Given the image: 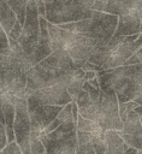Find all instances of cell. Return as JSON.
Instances as JSON below:
<instances>
[{"label":"cell","mask_w":142,"mask_h":154,"mask_svg":"<svg viewBox=\"0 0 142 154\" xmlns=\"http://www.w3.org/2000/svg\"><path fill=\"white\" fill-rule=\"evenodd\" d=\"M10 102H12L16 107V118H14V134H16V142L22 149L23 154H31L30 149V136H31V119L28 109V100L19 99L14 95L4 94Z\"/></svg>","instance_id":"6da1fadb"},{"label":"cell","mask_w":142,"mask_h":154,"mask_svg":"<svg viewBox=\"0 0 142 154\" xmlns=\"http://www.w3.org/2000/svg\"><path fill=\"white\" fill-rule=\"evenodd\" d=\"M28 108L39 105H55L65 106L72 102V96L67 90L66 83H57L45 88L32 90L28 94Z\"/></svg>","instance_id":"7a4b0ae2"},{"label":"cell","mask_w":142,"mask_h":154,"mask_svg":"<svg viewBox=\"0 0 142 154\" xmlns=\"http://www.w3.org/2000/svg\"><path fill=\"white\" fill-rule=\"evenodd\" d=\"M39 37H40V13H39L37 2L36 0H29L26 8V18L23 25V32L18 40V43L23 47L28 57H30L31 53L34 52L39 42Z\"/></svg>","instance_id":"3957f363"},{"label":"cell","mask_w":142,"mask_h":154,"mask_svg":"<svg viewBox=\"0 0 142 154\" xmlns=\"http://www.w3.org/2000/svg\"><path fill=\"white\" fill-rule=\"evenodd\" d=\"M103 130L122 131L124 123L119 116V101L117 94H106L101 90L100 95V114L96 122Z\"/></svg>","instance_id":"277c9868"},{"label":"cell","mask_w":142,"mask_h":154,"mask_svg":"<svg viewBox=\"0 0 142 154\" xmlns=\"http://www.w3.org/2000/svg\"><path fill=\"white\" fill-rule=\"evenodd\" d=\"M41 141L46 147V154H76L77 150V131L61 132L59 129L41 134Z\"/></svg>","instance_id":"5b68a950"},{"label":"cell","mask_w":142,"mask_h":154,"mask_svg":"<svg viewBox=\"0 0 142 154\" xmlns=\"http://www.w3.org/2000/svg\"><path fill=\"white\" fill-rule=\"evenodd\" d=\"M26 73H19L10 70H0V91L14 95L19 99H28L26 95Z\"/></svg>","instance_id":"8992f818"},{"label":"cell","mask_w":142,"mask_h":154,"mask_svg":"<svg viewBox=\"0 0 142 154\" xmlns=\"http://www.w3.org/2000/svg\"><path fill=\"white\" fill-rule=\"evenodd\" d=\"M142 48V34H140V37L132 42H126L123 40V42L111 53V57L108 61L102 66V70H110V69H116L119 66H123L126 64V61L136 54L140 49Z\"/></svg>","instance_id":"52a82bcc"},{"label":"cell","mask_w":142,"mask_h":154,"mask_svg":"<svg viewBox=\"0 0 142 154\" xmlns=\"http://www.w3.org/2000/svg\"><path fill=\"white\" fill-rule=\"evenodd\" d=\"M63 107L64 106L39 105L32 108H28L31 119V129L43 131L54 119L58 118V114L60 113Z\"/></svg>","instance_id":"ba28073f"},{"label":"cell","mask_w":142,"mask_h":154,"mask_svg":"<svg viewBox=\"0 0 142 154\" xmlns=\"http://www.w3.org/2000/svg\"><path fill=\"white\" fill-rule=\"evenodd\" d=\"M52 53H53V48H52V40L48 29V20L45 17L40 16V37L34 52L29 57V60L31 65L35 66Z\"/></svg>","instance_id":"9c48e42d"},{"label":"cell","mask_w":142,"mask_h":154,"mask_svg":"<svg viewBox=\"0 0 142 154\" xmlns=\"http://www.w3.org/2000/svg\"><path fill=\"white\" fill-rule=\"evenodd\" d=\"M43 66H47L49 69L54 70H63V71H73L76 69L72 58L70 57L69 52L66 49H57L51 55H48L46 59H43L41 63H39Z\"/></svg>","instance_id":"30bf717a"},{"label":"cell","mask_w":142,"mask_h":154,"mask_svg":"<svg viewBox=\"0 0 142 154\" xmlns=\"http://www.w3.org/2000/svg\"><path fill=\"white\" fill-rule=\"evenodd\" d=\"M0 103H1V107H0L1 108V124L5 125L8 143H11V142L16 141V134H14V129H13L14 118H16V107L2 94H0Z\"/></svg>","instance_id":"8fae6325"},{"label":"cell","mask_w":142,"mask_h":154,"mask_svg":"<svg viewBox=\"0 0 142 154\" xmlns=\"http://www.w3.org/2000/svg\"><path fill=\"white\" fill-rule=\"evenodd\" d=\"M141 32V16L137 13H126L119 16L118 26L114 35L129 36Z\"/></svg>","instance_id":"7c38bea8"},{"label":"cell","mask_w":142,"mask_h":154,"mask_svg":"<svg viewBox=\"0 0 142 154\" xmlns=\"http://www.w3.org/2000/svg\"><path fill=\"white\" fill-rule=\"evenodd\" d=\"M105 141L107 143L106 154H124L129 147L117 130H107L105 134Z\"/></svg>","instance_id":"4fadbf2b"},{"label":"cell","mask_w":142,"mask_h":154,"mask_svg":"<svg viewBox=\"0 0 142 154\" xmlns=\"http://www.w3.org/2000/svg\"><path fill=\"white\" fill-rule=\"evenodd\" d=\"M17 20V14L10 7L7 1L0 0V28L4 29L5 32L8 35Z\"/></svg>","instance_id":"5bb4252c"},{"label":"cell","mask_w":142,"mask_h":154,"mask_svg":"<svg viewBox=\"0 0 142 154\" xmlns=\"http://www.w3.org/2000/svg\"><path fill=\"white\" fill-rule=\"evenodd\" d=\"M28 1L29 0H7V4L14 11V13L17 14V18L22 25H24V23H25Z\"/></svg>","instance_id":"9a60e30c"},{"label":"cell","mask_w":142,"mask_h":154,"mask_svg":"<svg viewBox=\"0 0 142 154\" xmlns=\"http://www.w3.org/2000/svg\"><path fill=\"white\" fill-rule=\"evenodd\" d=\"M41 134H42V131L31 129V136H30L31 154H46V147H45L43 142L41 141Z\"/></svg>","instance_id":"2e32d148"},{"label":"cell","mask_w":142,"mask_h":154,"mask_svg":"<svg viewBox=\"0 0 142 154\" xmlns=\"http://www.w3.org/2000/svg\"><path fill=\"white\" fill-rule=\"evenodd\" d=\"M119 134L129 147H134L138 150H142V132L132 135V134H125L123 131H119Z\"/></svg>","instance_id":"e0dca14e"},{"label":"cell","mask_w":142,"mask_h":154,"mask_svg":"<svg viewBox=\"0 0 142 154\" xmlns=\"http://www.w3.org/2000/svg\"><path fill=\"white\" fill-rule=\"evenodd\" d=\"M58 119L61 120L63 123H70V122H76L73 118V113H72V102L65 105L63 107V109L60 111V113L58 114Z\"/></svg>","instance_id":"ac0fdd59"},{"label":"cell","mask_w":142,"mask_h":154,"mask_svg":"<svg viewBox=\"0 0 142 154\" xmlns=\"http://www.w3.org/2000/svg\"><path fill=\"white\" fill-rule=\"evenodd\" d=\"M137 107V103L135 101H129V102H122L119 103V116H120V119L123 120V123L126 120V117H128V113L132 109H135Z\"/></svg>","instance_id":"d6986e66"},{"label":"cell","mask_w":142,"mask_h":154,"mask_svg":"<svg viewBox=\"0 0 142 154\" xmlns=\"http://www.w3.org/2000/svg\"><path fill=\"white\" fill-rule=\"evenodd\" d=\"M73 101L77 103V106H78L79 108H82V107H87V106H89V105L91 103L90 95H89V93L85 91L84 89H82V90L78 93V95L76 96V99H75Z\"/></svg>","instance_id":"ffe728a7"},{"label":"cell","mask_w":142,"mask_h":154,"mask_svg":"<svg viewBox=\"0 0 142 154\" xmlns=\"http://www.w3.org/2000/svg\"><path fill=\"white\" fill-rule=\"evenodd\" d=\"M76 154H96V153H95V149H94L91 141H87V142L78 143Z\"/></svg>","instance_id":"44dd1931"},{"label":"cell","mask_w":142,"mask_h":154,"mask_svg":"<svg viewBox=\"0 0 142 154\" xmlns=\"http://www.w3.org/2000/svg\"><path fill=\"white\" fill-rule=\"evenodd\" d=\"M22 32H23V25L20 24V22H19V20H17V22H16V24L13 25V28H12L11 32L7 35V36H8V40H10V42H11V41H16V42H18L19 37L22 36Z\"/></svg>","instance_id":"7402d4cb"},{"label":"cell","mask_w":142,"mask_h":154,"mask_svg":"<svg viewBox=\"0 0 142 154\" xmlns=\"http://www.w3.org/2000/svg\"><path fill=\"white\" fill-rule=\"evenodd\" d=\"M0 154H23V153H22V149L18 146V143L16 141H13V142L8 143L6 148L1 149Z\"/></svg>","instance_id":"603a6c76"},{"label":"cell","mask_w":142,"mask_h":154,"mask_svg":"<svg viewBox=\"0 0 142 154\" xmlns=\"http://www.w3.org/2000/svg\"><path fill=\"white\" fill-rule=\"evenodd\" d=\"M10 40H8V36L7 34L5 32L4 29L0 28V52H4V51H7L10 49Z\"/></svg>","instance_id":"cb8c5ba5"},{"label":"cell","mask_w":142,"mask_h":154,"mask_svg":"<svg viewBox=\"0 0 142 154\" xmlns=\"http://www.w3.org/2000/svg\"><path fill=\"white\" fill-rule=\"evenodd\" d=\"M8 144V138H7V134H6V128L4 124L0 123V149L6 148Z\"/></svg>","instance_id":"d4e9b609"},{"label":"cell","mask_w":142,"mask_h":154,"mask_svg":"<svg viewBox=\"0 0 142 154\" xmlns=\"http://www.w3.org/2000/svg\"><path fill=\"white\" fill-rule=\"evenodd\" d=\"M60 125H61V120L57 118V119H54V120H53V122H52V123H51V124H49V125H48V126L42 131V134H45V135H46V134H49V132H52V131L57 130Z\"/></svg>","instance_id":"484cf974"},{"label":"cell","mask_w":142,"mask_h":154,"mask_svg":"<svg viewBox=\"0 0 142 154\" xmlns=\"http://www.w3.org/2000/svg\"><path fill=\"white\" fill-rule=\"evenodd\" d=\"M140 63H142V48H141L136 54H134V55L126 61L125 65H134V64H140Z\"/></svg>","instance_id":"4316f807"},{"label":"cell","mask_w":142,"mask_h":154,"mask_svg":"<svg viewBox=\"0 0 142 154\" xmlns=\"http://www.w3.org/2000/svg\"><path fill=\"white\" fill-rule=\"evenodd\" d=\"M107 2H108V0H96L95 4L91 6V10L99 11V12H103V10H105Z\"/></svg>","instance_id":"83f0119b"},{"label":"cell","mask_w":142,"mask_h":154,"mask_svg":"<svg viewBox=\"0 0 142 154\" xmlns=\"http://www.w3.org/2000/svg\"><path fill=\"white\" fill-rule=\"evenodd\" d=\"M82 70L85 72V71H90V70H96V71H101V67L100 66H97V65H95V64H93V63H90V61H87L83 66H82Z\"/></svg>","instance_id":"f1b7e54d"},{"label":"cell","mask_w":142,"mask_h":154,"mask_svg":"<svg viewBox=\"0 0 142 154\" xmlns=\"http://www.w3.org/2000/svg\"><path fill=\"white\" fill-rule=\"evenodd\" d=\"M36 2H37L40 16H42V17L46 18V4H45V1L43 0H36Z\"/></svg>","instance_id":"f546056e"},{"label":"cell","mask_w":142,"mask_h":154,"mask_svg":"<svg viewBox=\"0 0 142 154\" xmlns=\"http://www.w3.org/2000/svg\"><path fill=\"white\" fill-rule=\"evenodd\" d=\"M99 75V71L96 70H90V71H85V75H84V81H90L95 77H97Z\"/></svg>","instance_id":"4dcf8cb0"},{"label":"cell","mask_w":142,"mask_h":154,"mask_svg":"<svg viewBox=\"0 0 142 154\" xmlns=\"http://www.w3.org/2000/svg\"><path fill=\"white\" fill-rule=\"evenodd\" d=\"M124 154H138V149H136L134 147H128V149L125 150Z\"/></svg>","instance_id":"1f68e13d"},{"label":"cell","mask_w":142,"mask_h":154,"mask_svg":"<svg viewBox=\"0 0 142 154\" xmlns=\"http://www.w3.org/2000/svg\"><path fill=\"white\" fill-rule=\"evenodd\" d=\"M132 101H135L136 103H137V106H140V105H142V94H140L135 100H132Z\"/></svg>","instance_id":"d6a6232c"},{"label":"cell","mask_w":142,"mask_h":154,"mask_svg":"<svg viewBox=\"0 0 142 154\" xmlns=\"http://www.w3.org/2000/svg\"><path fill=\"white\" fill-rule=\"evenodd\" d=\"M135 111H136V112H137V113H138V114H140V116L142 117V105H140V106H137V107L135 108Z\"/></svg>","instance_id":"836d02e7"},{"label":"cell","mask_w":142,"mask_h":154,"mask_svg":"<svg viewBox=\"0 0 142 154\" xmlns=\"http://www.w3.org/2000/svg\"><path fill=\"white\" fill-rule=\"evenodd\" d=\"M55 1H58L60 4H66V2H70V1H73V0H55Z\"/></svg>","instance_id":"e575fe53"},{"label":"cell","mask_w":142,"mask_h":154,"mask_svg":"<svg viewBox=\"0 0 142 154\" xmlns=\"http://www.w3.org/2000/svg\"><path fill=\"white\" fill-rule=\"evenodd\" d=\"M138 154H142V150H138Z\"/></svg>","instance_id":"d590c367"},{"label":"cell","mask_w":142,"mask_h":154,"mask_svg":"<svg viewBox=\"0 0 142 154\" xmlns=\"http://www.w3.org/2000/svg\"><path fill=\"white\" fill-rule=\"evenodd\" d=\"M118 1H120V2H122V1H124V0H118Z\"/></svg>","instance_id":"8d00e7d4"},{"label":"cell","mask_w":142,"mask_h":154,"mask_svg":"<svg viewBox=\"0 0 142 154\" xmlns=\"http://www.w3.org/2000/svg\"><path fill=\"white\" fill-rule=\"evenodd\" d=\"M141 34H142V32H141Z\"/></svg>","instance_id":"74e56055"}]
</instances>
